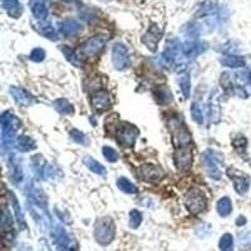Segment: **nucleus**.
<instances>
[{
	"mask_svg": "<svg viewBox=\"0 0 251 251\" xmlns=\"http://www.w3.org/2000/svg\"><path fill=\"white\" fill-rule=\"evenodd\" d=\"M0 123H1V145L5 150L6 147H10L14 143L15 134L22 126V122L15 114L4 112L0 118Z\"/></svg>",
	"mask_w": 251,
	"mask_h": 251,
	"instance_id": "1",
	"label": "nucleus"
},
{
	"mask_svg": "<svg viewBox=\"0 0 251 251\" xmlns=\"http://www.w3.org/2000/svg\"><path fill=\"white\" fill-rule=\"evenodd\" d=\"M203 169L208 177H211L214 180H220L223 176V165L224 157L223 154L219 153L215 150H206L201 156Z\"/></svg>",
	"mask_w": 251,
	"mask_h": 251,
	"instance_id": "2",
	"label": "nucleus"
},
{
	"mask_svg": "<svg viewBox=\"0 0 251 251\" xmlns=\"http://www.w3.org/2000/svg\"><path fill=\"white\" fill-rule=\"evenodd\" d=\"M116 236V224L109 216L98 219L94 225V239L100 245L107 246Z\"/></svg>",
	"mask_w": 251,
	"mask_h": 251,
	"instance_id": "3",
	"label": "nucleus"
},
{
	"mask_svg": "<svg viewBox=\"0 0 251 251\" xmlns=\"http://www.w3.org/2000/svg\"><path fill=\"white\" fill-rule=\"evenodd\" d=\"M169 128L172 134V142H174L175 149L191 145V133L186 128V126L181 122L180 118L172 117L169 121Z\"/></svg>",
	"mask_w": 251,
	"mask_h": 251,
	"instance_id": "4",
	"label": "nucleus"
},
{
	"mask_svg": "<svg viewBox=\"0 0 251 251\" xmlns=\"http://www.w3.org/2000/svg\"><path fill=\"white\" fill-rule=\"evenodd\" d=\"M185 206L192 215H199L205 211L206 206H207V199L202 191L197 190V188H192L186 194Z\"/></svg>",
	"mask_w": 251,
	"mask_h": 251,
	"instance_id": "5",
	"label": "nucleus"
},
{
	"mask_svg": "<svg viewBox=\"0 0 251 251\" xmlns=\"http://www.w3.org/2000/svg\"><path fill=\"white\" fill-rule=\"evenodd\" d=\"M108 37L104 34H98L94 37L88 38L86 42H83L82 46L79 48V54L82 58H92L96 55L104 48L106 46Z\"/></svg>",
	"mask_w": 251,
	"mask_h": 251,
	"instance_id": "6",
	"label": "nucleus"
},
{
	"mask_svg": "<svg viewBox=\"0 0 251 251\" xmlns=\"http://www.w3.org/2000/svg\"><path fill=\"white\" fill-rule=\"evenodd\" d=\"M138 134H140V131H138L137 127L133 125H129V123H121L117 127V131H116L117 142L123 147H126V149L133 147Z\"/></svg>",
	"mask_w": 251,
	"mask_h": 251,
	"instance_id": "7",
	"label": "nucleus"
},
{
	"mask_svg": "<svg viewBox=\"0 0 251 251\" xmlns=\"http://www.w3.org/2000/svg\"><path fill=\"white\" fill-rule=\"evenodd\" d=\"M112 63L117 71H126L131 66V55L127 47L122 43H116L112 48Z\"/></svg>",
	"mask_w": 251,
	"mask_h": 251,
	"instance_id": "8",
	"label": "nucleus"
},
{
	"mask_svg": "<svg viewBox=\"0 0 251 251\" xmlns=\"http://www.w3.org/2000/svg\"><path fill=\"white\" fill-rule=\"evenodd\" d=\"M226 172H227L228 178L234 183L235 191L240 196H244L249 191V188H250V177L240 171V170L235 169V167H230V169L226 170Z\"/></svg>",
	"mask_w": 251,
	"mask_h": 251,
	"instance_id": "9",
	"label": "nucleus"
},
{
	"mask_svg": "<svg viewBox=\"0 0 251 251\" xmlns=\"http://www.w3.org/2000/svg\"><path fill=\"white\" fill-rule=\"evenodd\" d=\"M91 104L93 107V109L98 113H102V112L108 111L112 107V97L111 94L107 91H100L94 92L91 96Z\"/></svg>",
	"mask_w": 251,
	"mask_h": 251,
	"instance_id": "10",
	"label": "nucleus"
},
{
	"mask_svg": "<svg viewBox=\"0 0 251 251\" xmlns=\"http://www.w3.org/2000/svg\"><path fill=\"white\" fill-rule=\"evenodd\" d=\"M192 151L190 146L186 147H180V149L175 150L174 153V162L178 170H187L192 165Z\"/></svg>",
	"mask_w": 251,
	"mask_h": 251,
	"instance_id": "11",
	"label": "nucleus"
},
{
	"mask_svg": "<svg viewBox=\"0 0 251 251\" xmlns=\"http://www.w3.org/2000/svg\"><path fill=\"white\" fill-rule=\"evenodd\" d=\"M162 33L163 31L160 26L157 25V24H152L149 28V30L145 33V35L141 38V40H142V43L145 44L150 50L156 51L158 42H160L161 38H162Z\"/></svg>",
	"mask_w": 251,
	"mask_h": 251,
	"instance_id": "12",
	"label": "nucleus"
},
{
	"mask_svg": "<svg viewBox=\"0 0 251 251\" xmlns=\"http://www.w3.org/2000/svg\"><path fill=\"white\" fill-rule=\"evenodd\" d=\"M208 118L212 123H217L221 120V106H220V93L214 89L208 98Z\"/></svg>",
	"mask_w": 251,
	"mask_h": 251,
	"instance_id": "13",
	"label": "nucleus"
},
{
	"mask_svg": "<svg viewBox=\"0 0 251 251\" xmlns=\"http://www.w3.org/2000/svg\"><path fill=\"white\" fill-rule=\"evenodd\" d=\"M207 49V43L205 42H197V40H188L182 44V54L188 58H195L202 54Z\"/></svg>",
	"mask_w": 251,
	"mask_h": 251,
	"instance_id": "14",
	"label": "nucleus"
},
{
	"mask_svg": "<svg viewBox=\"0 0 251 251\" xmlns=\"http://www.w3.org/2000/svg\"><path fill=\"white\" fill-rule=\"evenodd\" d=\"M9 92H10V94H12V97L14 98L15 102H17L18 104H20V106L29 107L34 103L33 96H31L30 93H28L25 89L20 88V87L12 86L9 88Z\"/></svg>",
	"mask_w": 251,
	"mask_h": 251,
	"instance_id": "15",
	"label": "nucleus"
},
{
	"mask_svg": "<svg viewBox=\"0 0 251 251\" xmlns=\"http://www.w3.org/2000/svg\"><path fill=\"white\" fill-rule=\"evenodd\" d=\"M141 176L147 182L154 183L157 181H160L163 177V170L158 166L154 165H145L141 169Z\"/></svg>",
	"mask_w": 251,
	"mask_h": 251,
	"instance_id": "16",
	"label": "nucleus"
},
{
	"mask_svg": "<svg viewBox=\"0 0 251 251\" xmlns=\"http://www.w3.org/2000/svg\"><path fill=\"white\" fill-rule=\"evenodd\" d=\"M47 3H48V0H29L31 13L35 19H38L39 22H43L48 18L49 10Z\"/></svg>",
	"mask_w": 251,
	"mask_h": 251,
	"instance_id": "17",
	"label": "nucleus"
},
{
	"mask_svg": "<svg viewBox=\"0 0 251 251\" xmlns=\"http://www.w3.org/2000/svg\"><path fill=\"white\" fill-rule=\"evenodd\" d=\"M60 34L64 37H75L82 31V25L75 19H67L62 23L59 28Z\"/></svg>",
	"mask_w": 251,
	"mask_h": 251,
	"instance_id": "18",
	"label": "nucleus"
},
{
	"mask_svg": "<svg viewBox=\"0 0 251 251\" xmlns=\"http://www.w3.org/2000/svg\"><path fill=\"white\" fill-rule=\"evenodd\" d=\"M219 12V4L216 0H206L202 4L199 5L197 9V18H206V17H214Z\"/></svg>",
	"mask_w": 251,
	"mask_h": 251,
	"instance_id": "19",
	"label": "nucleus"
},
{
	"mask_svg": "<svg viewBox=\"0 0 251 251\" xmlns=\"http://www.w3.org/2000/svg\"><path fill=\"white\" fill-rule=\"evenodd\" d=\"M220 62L228 68H243L246 64L244 57L237 54H224L223 58H220Z\"/></svg>",
	"mask_w": 251,
	"mask_h": 251,
	"instance_id": "20",
	"label": "nucleus"
},
{
	"mask_svg": "<svg viewBox=\"0 0 251 251\" xmlns=\"http://www.w3.org/2000/svg\"><path fill=\"white\" fill-rule=\"evenodd\" d=\"M59 49L62 50L63 54L66 55L67 60H68V62H71L73 66L83 67V64H84V63H83L82 55H80L79 53H77L75 49L71 48V47H68V46H62V47H59Z\"/></svg>",
	"mask_w": 251,
	"mask_h": 251,
	"instance_id": "21",
	"label": "nucleus"
},
{
	"mask_svg": "<svg viewBox=\"0 0 251 251\" xmlns=\"http://www.w3.org/2000/svg\"><path fill=\"white\" fill-rule=\"evenodd\" d=\"M1 4H3V8L5 9L6 13L10 17L19 18L22 15L23 8H22L20 0H1Z\"/></svg>",
	"mask_w": 251,
	"mask_h": 251,
	"instance_id": "22",
	"label": "nucleus"
},
{
	"mask_svg": "<svg viewBox=\"0 0 251 251\" xmlns=\"http://www.w3.org/2000/svg\"><path fill=\"white\" fill-rule=\"evenodd\" d=\"M54 239H55V244H57L58 251H66V249L68 248V246H71L69 245L68 234H67L66 230H64L62 226H58V227L55 228Z\"/></svg>",
	"mask_w": 251,
	"mask_h": 251,
	"instance_id": "23",
	"label": "nucleus"
},
{
	"mask_svg": "<svg viewBox=\"0 0 251 251\" xmlns=\"http://www.w3.org/2000/svg\"><path fill=\"white\" fill-rule=\"evenodd\" d=\"M177 82L180 86L181 92L183 93L185 98L190 97V91H191V79H190V75L186 71H181L177 75Z\"/></svg>",
	"mask_w": 251,
	"mask_h": 251,
	"instance_id": "24",
	"label": "nucleus"
},
{
	"mask_svg": "<svg viewBox=\"0 0 251 251\" xmlns=\"http://www.w3.org/2000/svg\"><path fill=\"white\" fill-rule=\"evenodd\" d=\"M9 196H10L9 197V199H10V205H12L13 210H14V212H15L18 224H19L20 228H22V230H24V228L26 227V223H25V219H24L23 211H22V208H20V206H19V202H18L17 197L14 196V194H13V192H10V194H9Z\"/></svg>",
	"mask_w": 251,
	"mask_h": 251,
	"instance_id": "25",
	"label": "nucleus"
},
{
	"mask_svg": "<svg viewBox=\"0 0 251 251\" xmlns=\"http://www.w3.org/2000/svg\"><path fill=\"white\" fill-rule=\"evenodd\" d=\"M17 147L20 152H29L37 149V145L33 138L25 136V134H22L17 140Z\"/></svg>",
	"mask_w": 251,
	"mask_h": 251,
	"instance_id": "26",
	"label": "nucleus"
},
{
	"mask_svg": "<svg viewBox=\"0 0 251 251\" xmlns=\"http://www.w3.org/2000/svg\"><path fill=\"white\" fill-rule=\"evenodd\" d=\"M83 162H84V165L87 166V169L91 170V171L94 172V174L100 175V176H103V177L107 175V170L104 169V166H102L100 162H98V161L94 160L93 157H91V156L84 157Z\"/></svg>",
	"mask_w": 251,
	"mask_h": 251,
	"instance_id": "27",
	"label": "nucleus"
},
{
	"mask_svg": "<svg viewBox=\"0 0 251 251\" xmlns=\"http://www.w3.org/2000/svg\"><path fill=\"white\" fill-rule=\"evenodd\" d=\"M216 210H217V214L220 216L226 217L232 212V202L231 200L228 199V197H223V199H220L217 201V205H216Z\"/></svg>",
	"mask_w": 251,
	"mask_h": 251,
	"instance_id": "28",
	"label": "nucleus"
},
{
	"mask_svg": "<svg viewBox=\"0 0 251 251\" xmlns=\"http://www.w3.org/2000/svg\"><path fill=\"white\" fill-rule=\"evenodd\" d=\"M154 98L157 100V102L160 103V104H167L172 100V93L169 88H166V87L161 86L158 87L157 89L153 91Z\"/></svg>",
	"mask_w": 251,
	"mask_h": 251,
	"instance_id": "29",
	"label": "nucleus"
},
{
	"mask_svg": "<svg viewBox=\"0 0 251 251\" xmlns=\"http://www.w3.org/2000/svg\"><path fill=\"white\" fill-rule=\"evenodd\" d=\"M54 108L57 109L58 113L63 114V116H71V114L75 113V108L72 106L71 103L68 102L64 98H60L54 102Z\"/></svg>",
	"mask_w": 251,
	"mask_h": 251,
	"instance_id": "30",
	"label": "nucleus"
},
{
	"mask_svg": "<svg viewBox=\"0 0 251 251\" xmlns=\"http://www.w3.org/2000/svg\"><path fill=\"white\" fill-rule=\"evenodd\" d=\"M117 186L121 191L125 192V194H128V195L137 194V187L134 186L133 182H131V181H129L128 178H126V177H120V178H118Z\"/></svg>",
	"mask_w": 251,
	"mask_h": 251,
	"instance_id": "31",
	"label": "nucleus"
},
{
	"mask_svg": "<svg viewBox=\"0 0 251 251\" xmlns=\"http://www.w3.org/2000/svg\"><path fill=\"white\" fill-rule=\"evenodd\" d=\"M219 249L221 251H234V236L231 234H224L219 240Z\"/></svg>",
	"mask_w": 251,
	"mask_h": 251,
	"instance_id": "32",
	"label": "nucleus"
},
{
	"mask_svg": "<svg viewBox=\"0 0 251 251\" xmlns=\"http://www.w3.org/2000/svg\"><path fill=\"white\" fill-rule=\"evenodd\" d=\"M191 114H192V118H194L195 122L197 125H203V111H202V107H201L200 103H192L191 106Z\"/></svg>",
	"mask_w": 251,
	"mask_h": 251,
	"instance_id": "33",
	"label": "nucleus"
},
{
	"mask_svg": "<svg viewBox=\"0 0 251 251\" xmlns=\"http://www.w3.org/2000/svg\"><path fill=\"white\" fill-rule=\"evenodd\" d=\"M38 30H39V33H42L44 37L48 38V39H51V40L58 39L57 30H55V29L53 28L50 24H40V26Z\"/></svg>",
	"mask_w": 251,
	"mask_h": 251,
	"instance_id": "34",
	"label": "nucleus"
},
{
	"mask_svg": "<svg viewBox=\"0 0 251 251\" xmlns=\"http://www.w3.org/2000/svg\"><path fill=\"white\" fill-rule=\"evenodd\" d=\"M143 221L142 212L138 210H132L129 212V227L132 228H138Z\"/></svg>",
	"mask_w": 251,
	"mask_h": 251,
	"instance_id": "35",
	"label": "nucleus"
},
{
	"mask_svg": "<svg viewBox=\"0 0 251 251\" xmlns=\"http://www.w3.org/2000/svg\"><path fill=\"white\" fill-rule=\"evenodd\" d=\"M69 136H71V138L75 142L79 143V145H88L89 143V140L87 138V136L83 132H80L79 129H72L71 132H69Z\"/></svg>",
	"mask_w": 251,
	"mask_h": 251,
	"instance_id": "36",
	"label": "nucleus"
},
{
	"mask_svg": "<svg viewBox=\"0 0 251 251\" xmlns=\"http://www.w3.org/2000/svg\"><path fill=\"white\" fill-rule=\"evenodd\" d=\"M239 244L240 248L248 249L251 246V228H246L244 230L239 236Z\"/></svg>",
	"mask_w": 251,
	"mask_h": 251,
	"instance_id": "37",
	"label": "nucleus"
},
{
	"mask_svg": "<svg viewBox=\"0 0 251 251\" xmlns=\"http://www.w3.org/2000/svg\"><path fill=\"white\" fill-rule=\"evenodd\" d=\"M232 146H234V149L236 150L239 153H244L246 150V146H248V140H246L244 136L239 134V136L235 137L234 141H232Z\"/></svg>",
	"mask_w": 251,
	"mask_h": 251,
	"instance_id": "38",
	"label": "nucleus"
},
{
	"mask_svg": "<svg viewBox=\"0 0 251 251\" xmlns=\"http://www.w3.org/2000/svg\"><path fill=\"white\" fill-rule=\"evenodd\" d=\"M102 153L108 162H116V161H118L117 151H116L114 149H112V147L104 146V147L102 149Z\"/></svg>",
	"mask_w": 251,
	"mask_h": 251,
	"instance_id": "39",
	"label": "nucleus"
},
{
	"mask_svg": "<svg viewBox=\"0 0 251 251\" xmlns=\"http://www.w3.org/2000/svg\"><path fill=\"white\" fill-rule=\"evenodd\" d=\"M44 58H46V51H44V49L42 48H35L31 50L30 53V59L33 60V62H43Z\"/></svg>",
	"mask_w": 251,
	"mask_h": 251,
	"instance_id": "40",
	"label": "nucleus"
},
{
	"mask_svg": "<svg viewBox=\"0 0 251 251\" xmlns=\"http://www.w3.org/2000/svg\"><path fill=\"white\" fill-rule=\"evenodd\" d=\"M246 223H248V220H246V217L243 216V215H241V216H239L236 219V225L237 226H244V225H246Z\"/></svg>",
	"mask_w": 251,
	"mask_h": 251,
	"instance_id": "41",
	"label": "nucleus"
},
{
	"mask_svg": "<svg viewBox=\"0 0 251 251\" xmlns=\"http://www.w3.org/2000/svg\"><path fill=\"white\" fill-rule=\"evenodd\" d=\"M69 251H78V248H77V245H73V246H71V248H69Z\"/></svg>",
	"mask_w": 251,
	"mask_h": 251,
	"instance_id": "42",
	"label": "nucleus"
},
{
	"mask_svg": "<svg viewBox=\"0 0 251 251\" xmlns=\"http://www.w3.org/2000/svg\"><path fill=\"white\" fill-rule=\"evenodd\" d=\"M106 1H107V0H106Z\"/></svg>",
	"mask_w": 251,
	"mask_h": 251,
	"instance_id": "43",
	"label": "nucleus"
}]
</instances>
